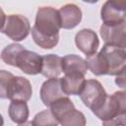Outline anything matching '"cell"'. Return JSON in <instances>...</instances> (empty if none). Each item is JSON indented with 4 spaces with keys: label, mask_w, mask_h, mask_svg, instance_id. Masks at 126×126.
I'll list each match as a JSON object with an SVG mask.
<instances>
[{
    "label": "cell",
    "mask_w": 126,
    "mask_h": 126,
    "mask_svg": "<svg viewBox=\"0 0 126 126\" xmlns=\"http://www.w3.org/2000/svg\"><path fill=\"white\" fill-rule=\"evenodd\" d=\"M30 21L27 17L20 14L3 15L1 32L14 41H22L27 38L31 32Z\"/></svg>",
    "instance_id": "obj_3"
},
{
    "label": "cell",
    "mask_w": 126,
    "mask_h": 126,
    "mask_svg": "<svg viewBox=\"0 0 126 126\" xmlns=\"http://www.w3.org/2000/svg\"><path fill=\"white\" fill-rule=\"evenodd\" d=\"M99 32L104 44L117 46L126 52V22L114 27H107L102 24Z\"/></svg>",
    "instance_id": "obj_9"
},
{
    "label": "cell",
    "mask_w": 126,
    "mask_h": 126,
    "mask_svg": "<svg viewBox=\"0 0 126 126\" xmlns=\"http://www.w3.org/2000/svg\"><path fill=\"white\" fill-rule=\"evenodd\" d=\"M19 126H33V125H32V122L27 121V122H25V123H23V124H20Z\"/></svg>",
    "instance_id": "obj_24"
},
{
    "label": "cell",
    "mask_w": 126,
    "mask_h": 126,
    "mask_svg": "<svg viewBox=\"0 0 126 126\" xmlns=\"http://www.w3.org/2000/svg\"><path fill=\"white\" fill-rule=\"evenodd\" d=\"M94 114L101 121L126 114V91H118L111 95H107L103 105Z\"/></svg>",
    "instance_id": "obj_6"
},
{
    "label": "cell",
    "mask_w": 126,
    "mask_h": 126,
    "mask_svg": "<svg viewBox=\"0 0 126 126\" xmlns=\"http://www.w3.org/2000/svg\"><path fill=\"white\" fill-rule=\"evenodd\" d=\"M24 49H25V47L22 46L19 43L9 44V45H7L2 50V52H1V59L7 65H11V66L16 67L18 56L21 53V51L24 50Z\"/></svg>",
    "instance_id": "obj_18"
},
{
    "label": "cell",
    "mask_w": 126,
    "mask_h": 126,
    "mask_svg": "<svg viewBox=\"0 0 126 126\" xmlns=\"http://www.w3.org/2000/svg\"><path fill=\"white\" fill-rule=\"evenodd\" d=\"M62 57L57 54H46L42 56L41 75L47 79L58 78L62 73Z\"/></svg>",
    "instance_id": "obj_15"
},
{
    "label": "cell",
    "mask_w": 126,
    "mask_h": 126,
    "mask_svg": "<svg viewBox=\"0 0 126 126\" xmlns=\"http://www.w3.org/2000/svg\"><path fill=\"white\" fill-rule=\"evenodd\" d=\"M16 67L28 75H37L41 73L42 56L25 48L18 56Z\"/></svg>",
    "instance_id": "obj_8"
},
{
    "label": "cell",
    "mask_w": 126,
    "mask_h": 126,
    "mask_svg": "<svg viewBox=\"0 0 126 126\" xmlns=\"http://www.w3.org/2000/svg\"><path fill=\"white\" fill-rule=\"evenodd\" d=\"M86 122L84 113L76 108L69 110L59 119L61 126H86Z\"/></svg>",
    "instance_id": "obj_17"
},
{
    "label": "cell",
    "mask_w": 126,
    "mask_h": 126,
    "mask_svg": "<svg viewBox=\"0 0 126 126\" xmlns=\"http://www.w3.org/2000/svg\"><path fill=\"white\" fill-rule=\"evenodd\" d=\"M86 61H87L89 69L95 76L107 75L106 68L104 66V63L102 61V58H101L99 52H97V53H95V54H94L92 56H88Z\"/></svg>",
    "instance_id": "obj_21"
},
{
    "label": "cell",
    "mask_w": 126,
    "mask_h": 126,
    "mask_svg": "<svg viewBox=\"0 0 126 126\" xmlns=\"http://www.w3.org/2000/svg\"><path fill=\"white\" fill-rule=\"evenodd\" d=\"M73 108H75V105L68 96L61 97L50 105V110L52 111L53 115L56 117L58 121L66 112H68Z\"/></svg>",
    "instance_id": "obj_19"
},
{
    "label": "cell",
    "mask_w": 126,
    "mask_h": 126,
    "mask_svg": "<svg viewBox=\"0 0 126 126\" xmlns=\"http://www.w3.org/2000/svg\"><path fill=\"white\" fill-rule=\"evenodd\" d=\"M75 43L86 56H92L96 53L99 46V40L95 32L91 29H83L75 35Z\"/></svg>",
    "instance_id": "obj_10"
},
{
    "label": "cell",
    "mask_w": 126,
    "mask_h": 126,
    "mask_svg": "<svg viewBox=\"0 0 126 126\" xmlns=\"http://www.w3.org/2000/svg\"><path fill=\"white\" fill-rule=\"evenodd\" d=\"M107 94L102 85L94 79L87 80L85 87L80 94L84 104L89 107L93 113L96 112L105 102Z\"/></svg>",
    "instance_id": "obj_4"
},
{
    "label": "cell",
    "mask_w": 126,
    "mask_h": 126,
    "mask_svg": "<svg viewBox=\"0 0 126 126\" xmlns=\"http://www.w3.org/2000/svg\"><path fill=\"white\" fill-rule=\"evenodd\" d=\"M58 12L61 20V28L65 30L74 29L82 21V11L76 4L68 3L62 6Z\"/></svg>",
    "instance_id": "obj_12"
},
{
    "label": "cell",
    "mask_w": 126,
    "mask_h": 126,
    "mask_svg": "<svg viewBox=\"0 0 126 126\" xmlns=\"http://www.w3.org/2000/svg\"><path fill=\"white\" fill-rule=\"evenodd\" d=\"M0 81V96L2 98H8L11 101L20 100L26 102L31 98L32 88L28 79L14 76L5 70H1Z\"/></svg>",
    "instance_id": "obj_2"
},
{
    "label": "cell",
    "mask_w": 126,
    "mask_h": 126,
    "mask_svg": "<svg viewBox=\"0 0 126 126\" xmlns=\"http://www.w3.org/2000/svg\"><path fill=\"white\" fill-rule=\"evenodd\" d=\"M102 126H126V114H120L111 119L102 121Z\"/></svg>",
    "instance_id": "obj_22"
},
{
    "label": "cell",
    "mask_w": 126,
    "mask_h": 126,
    "mask_svg": "<svg viewBox=\"0 0 126 126\" xmlns=\"http://www.w3.org/2000/svg\"><path fill=\"white\" fill-rule=\"evenodd\" d=\"M39 94L40 99L45 106H50L59 98L68 96L62 90L61 78H53L46 80L40 88Z\"/></svg>",
    "instance_id": "obj_11"
},
{
    "label": "cell",
    "mask_w": 126,
    "mask_h": 126,
    "mask_svg": "<svg viewBox=\"0 0 126 126\" xmlns=\"http://www.w3.org/2000/svg\"><path fill=\"white\" fill-rule=\"evenodd\" d=\"M99 54L105 65L107 75L117 76L126 68V52L123 49L111 44H104Z\"/></svg>",
    "instance_id": "obj_5"
},
{
    "label": "cell",
    "mask_w": 126,
    "mask_h": 126,
    "mask_svg": "<svg viewBox=\"0 0 126 126\" xmlns=\"http://www.w3.org/2000/svg\"><path fill=\"white\" fill-rule=\"evenodd\" d=\"M89 67L87 61L76 54H67L62 58V71L65 75L82 74L86 75Z\"/></svg>",
    "instance_id": "obj_13"
},
{
    "label": "cell",
    "mask_w": 126,
    "mask_h": 126,
    "mask_svg": "<svg viewBox=\"0 0 126 126\" xmlns=\"http://www.w3.org/2000/svg\"><path fill=\"white\" fill-rule=\"evenodd\" d=\"M59 121L53 115L50 109H45L37 114L32 119L33 126H58Z\"/></svg>",
    "instance_id": "obj_20"
},
{
    "label": "cell",
    "mask_w": 126,
    "mask_h": 126,
    "mask_svg": "<svg viewBox=\"0 0 126 126\" xmlns=\"http://www.w3.org/2000/svg\"><path fill=\"white\" fill-rule=\"evenodd\" d=\"M9 117L11 120L18 124H23L27 122L29 118V106L26 101L20 100H13L11 101L9 108H8Z\"/></svg>",
    "instance_id": "obj_16"
},
{
    "label": "cell",
    "mask_w": 126,
    "mask_h": 126,
    "mask_svg": "<svg viewBox=\"0 0 126 126\" xmlns=\"http://www.w3.org/2000/svg\"><path fill=\"white\" fill-rule=\"evenodd\" d=\"M61 20L58 10L53 7L38 8L34 26L32 28L33 41L43 49L55 47L59 41Z\"/></svg>",
    "instance_id": "obj_1"
},
{
    "label": "cell",
    "mask_w": 126,
    "mask_h": 126,
    "mask_svg": "<svg viewBox=\"0 0 126 126\" xmlns=\"http://www.w3.org/2000/svg\"><path fill=\"white\" fill-rule=\"evenodd\" d=\"M86 84L82 74H68L61 78L62 90L66 95H80Z\"/></svg>",
    "instance_id": "obj_14"
},
{
    "label": "cell",
    "mask_w": 126,
    "mask_h": 126,
    "mask_svg": "<svg viewBox=\"0 0 126 126\" xmlns=\"http://www.w3.org/2000/svg\"><path fill=\"white\" fill-rule=\"evenodd\" d=\"M100 17L103 25L107 27H114L126 22V0L106 1L101 7Z\"/></svg>",
    "instance_id": "obj_7"
},
{
    "label": "cell",
    "mask_w": 126,
    "mask_h": 126,
    "mask_svg": "<svg viewBox=\"0 0 126 126\" xmlns=\"http://www.w3.org/2000/svg\"><path fill=\"white\" fill-rule=\"evenodd\" d=\"M115 84L120 88L126 91V68H124L116 77H115Z\"/></svg>",
    "instance_id": "obj_23"
}]
</instances>
